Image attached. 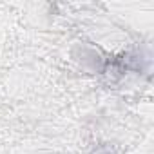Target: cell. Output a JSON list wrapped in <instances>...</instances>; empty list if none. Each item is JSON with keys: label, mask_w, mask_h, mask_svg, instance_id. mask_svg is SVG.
Here are the masks:
<instances>
[{"label": "cell", "mask_w": 154, "mask_h": 154, "mask_svg": "<svg viewBox=\"0 0 154 154\" xmlns=\"http://www.w3.org/2000/svg\"><path fill=\"white\" fill-rule=\"evenodd\" d=\"M87 154H122L114 145H109V143H102V145H94Z\"/></svg>", "instance_id": "obj_2"}, {"label": "cell", "mask_w": 154, "mask_h": 154, "mask_svg": "<svg viewBox=\"0 0 154 154\" xmlns=\"http://www.w3.org/2000/svg\"><path fill=\"white\" fill-rule=\"evenodd\" d=\"M69 56H71L72 63L82 72L91 74V76L105 74L109 69V56L105 54V51L102 47H98L96 44H91V42L72 44L69 49Z\"/></svg>", "instance_id": "obj_1"}]
</instances>
